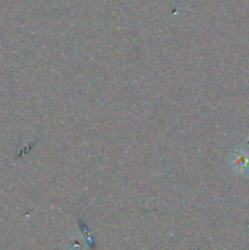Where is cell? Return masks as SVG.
<instances>
[{
	"label": "cell",
	"mask_w": 249,
	"mask_h": 250,
	"mask_svg": "<svg viewBox=\"0 0 249 250\" xmlns=\"http://www.w3.org/2000/svg\"><path fill=\"white\" fill-rule=\"evenodd\" d=\"M232 170L238 175L249 173V148L243 146L238 149L231 158Z\"/></svg>",
	"instance_id": "cell-1"
}]
</instances>
